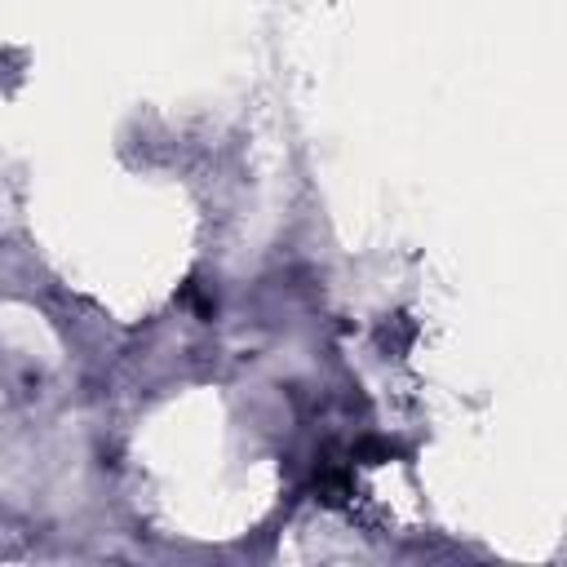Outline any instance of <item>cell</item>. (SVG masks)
Returning <instances> with one entry per match:
<instances>
[{
	"label": "cell",
	"mask_w": 567,
	"mask_h": 567,
	"mask_svg": "<svg viewBox=\"0 0 567 567\" xmlns=\"http://www.w3.org/2000/svg\"><path fill=\"white\" fill-rule=\"evenodd\" d=\"M394 456H399V447L385 443V439H363V443H354V452H350L354 465H385V461H394Z\"/></svg>",
	"instance_id": "6da1fadb"
},
{
	"label": "cell",
	"mask_w": 567,
	"mask_h": 567,
	"mask_svg": "<svg viewBox=\"0 0 567 567\" xmlns=\"http://www.w3.org/2000/svg\"><path fill=\"white\" fill-rule=\"evenodd\" d=\"M319 496H323V501L350 496V470H346V465H323V470H319Z\"/></svg>",
	"instance_id": "7a4b0ae2"
}]
</instances>
